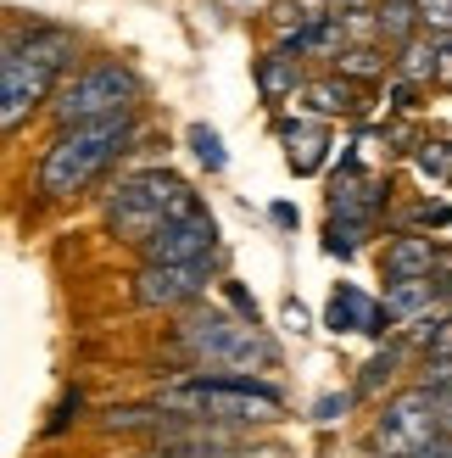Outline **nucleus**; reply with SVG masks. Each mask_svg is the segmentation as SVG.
Returning <instances> with one entry per match:
<instances>
[{"label": "nucleus", "instance_id": "nucleus-4", "mask_svg": "<svg viewBox=\"0 0 452 458\" xmlns=\"http://www.w3.org/2000/svg\"><path fill=\"white\" fill-rule=\"evenodd\" d=\"M173 341H179V352H185L190 363L218 369V375H252V369H268V363L280 358L274 341H268L252 318H235V313H223V308L190 313Z\"/></svg>", "mask_w": 452, "mask_h": 458}, {"label": "nucleus", "instance_id": "nucleus-8", "mask_svg": "<svg viewBox=\"0 0 452 458\" xmlns=\"http://www.w3.org/2000/svg\"><path fill=\"white\" fill-rule=\"evenodd\" d=\"M213 258H218V224L207 213L163 224L146 241V263H213Z\"/></svg>", "mask_w": 452, "mask_h": 458}, {"label": "nucleus", "instance_id": "nucleus-25", "mask_svg": "<svg viewBox=\"0 0 452 458\" xmlns=\"http://www.w3.org/2000/svg\"><path fill=\"white\" fill-rule=\"evenodd\" d=\"M274 224L290 229V224H297V208H290V201H274Z\"/></svg>", "mask_w": 452, "mask_h": 458}, {"label": "nucleus", "instance_id": "nucleus-7", "mask_svg": "<svg viewBox=\"0 0 452 458\" xmlns=\"http://www.w3.org/2000/svg\"><path fill=\"white\" fill-rule=\"evenodd\" d=\"M213 280V263H146L134 274V302L140 308H190Z\"/></svg>", "mask_w": 452, "mask_h": 458}, {"label": "nucleus", "instance_id": "nucleus-11", "mask_svg": "<svg viewBox=\"0 0 452 458\" xmlns=\"http://www.w3.org/2000/svg\"><path fill=\"white\" fill-rule=\"evenodd\" d=\"M436 258L441 251L424 235H402V241L386 246V274L391 280H424V274H436Z\"/></svg>", "mask_w": 452, "mask_h": 458}, {"label": "nucleus", "instance_id": "nucleus-5", "mask_svg": "<svg viewBox=\"0 0 452 458\" xmlns=\"http://www.w3.org/2000/svg\"><path fill=\"white\" fill-rule=\"evenodd\" d=\"M441 437H452V397L431 392V386L397 392L374 420V453L380 458H419Z\"/></svg>", "mask_w": 452, "mask_h": 458}, {"label": "nucleus", "instance_id": "nucleus-15", "mask_svg": "<svg viewBox=\"0 0 452 458\" xmlns=\"http://www.w3.org/2000/svg\"><path fill=\"white\" fill-rule=\"evenodd\" d=\"M257 84H263V96L268 101H280V96H297V62L290 56H263V67H257Z\"/></svg>", "mask_w": 452, "mask_h": 458}, {"label": "nucleus", "instance_id": "nucleus-23", "mask_svg": "<svg viewBox=\"0 0 452 458\" xmlns=\"http://www.w3.org/2000/svg\"><path fill=\"white\" fill-rule=\"evenodd\" d=\"M419 168H424V174H452V151H447V146H424V151H419Z\"/></svg>", "mask_w": 452, "mask_h": 458}, {"label": "nucleus", "instance_id": "nucleus-2", "mask_svg": "<svg viewBox=\"0 0 452 458\" xmlns=\"http://www.w3.org/2000/svg\"><path fill=\"white\" fill-rule=\"evenodd\" d=\"M73 62V34L67 29H29L6 39V56H0V118L6 129L22 123V112H34L45 96H51L56 73Z\"/></svg>", "mask_w": 452, "mask_h": 458}, {"label": "nucleus", "instance_id": "nucleus-18", "mask_svg": "<svg viewBox=\"0 0 452 458\" xmlns=\"http://www.w3.org/2000/svg\"><path fill=\"white\" fill-rule=\"evenodd\" d=\"M397 358H402V347H380V352H374V358L364 363V375H357V386H352V392H357V397H374L380 386L391 380V369H397Z\"/></svg>", "mask_w": 452, "mask_h": 458}, {"label": "nucleus", "instance_id": "nucleus-1", "mask_svg": "<svg viewBox=\"0 0 452 458\" xmlns=\"http://www.w3.org/2000/svg\"><path fill=\"white\" fill-rule=\"evenodd\" d=\"M168 408V414H185V420H201V425H268L280 420L285 408V392L280 386H268L257 375H196V380H173L163 386V397H156Z\"/></svg>", "mask_w": 452, "mask_h": 458}, {"label": "nucleus", "instance_id": "nucleus-26", "mask_svg": "<svg viewBox=\"0 0 452 458\" xmlns=\"http://www.w3.org/2000/svg\"><path fill=\"white\" fill-rule=\"evenodd\" d=\"M235 458H285V453H280V447H240Z\"/></svg>", "mask_w": 452, "mask_h": 458}, {"label": "nucleus", "instance_id": "nucleus-24", "mask_svg": "<svg viewBox=\"0 0 452 458\" xmlns=\"http://www.w3.org/2000/svg\"><path fill=\"white\" fill-rule=\"evenodd\" d=\"M285 325H290V330H307V308L297 302V296H290V302H285Z\"/></svg>", "mask_w": 452, "mask_h": 458}, {"label": "nucleus", "instance_id": "nucleus-19", "mask_svg": "<svg viewBox=\"0 0 452 458\" xmlns=\"http://www.w3.org/2000/svg\"><path fill=\"white\" fill-rule=\"evenodd\" d=\"M190 151H196V157H201V163H207L213 174H218L223 163H230V151H223L218 129H207V123H196V129H190Z\"/></svg>", "mask_w": 452, "mask_h": 458}, {"label": "nucleus", "instance_id": "nucleus-3", "mask_svg": "<svg viewBox=\"0 0 452 458\" xmlns=\"http://www.w3.org/2000/svg\"><path fill=\"white\" fill-rule=\"evenodd\" d=\"M134 140V118H106V123H73L62 129L39 163V191L45 196H79L106 174V163Z\"/></svg>", "mask_w": 452, "mask_h": 458}, {"label": "nucleus", "instance_id": "nucleus-27", "mask_svg": "<svg viewBox=\"0 0 452 458\" xmlns=\"http://www.w3.org/2000/svg\"><path fill=\"white\" fill-rule=\"evenodd\" d=\"M341 6H347V0H341Z\"/></svg>", "mask_w": 452, "mask_h": 458}, {"label": "nucleus", "instance_id": "nucleus-9", "mask_svg": "<svg viewBox=\"0 0 452 458\" xmlns=\"http://www.w3.org/2000/svg\"><path fill=\"white\" fill-rule=\"evenodd\" d=\"M168 224V213L156 208V196H151V185H146V174H134V179H123L118 191H112V201H106V229L112 235H123V241H151L156 229Z\"/></svg>", "mask_w": 452, "mask_h": 458}, {"label": "nucleus", "instance_id": "nucleus-12", "mask_svg": "<svg viewBox=\"0 0 452 458\" xmlns=\"http://www.w3.org/2000/svg\"><path fill=\"white\" fill-rule=\"evenodd\" d=\"M285 140H290V168L313 174L324 163V129L319 123H285Z\"/></svg>", "mask_w": 452, "mask_h": 458}, {"label": "nucleus", "instance_id": "nucleus-21", "mask_svg": "<svg viewBox=\"0 0 452 458\" xmlns=\"http://www.w3.org/2000/svg\"><path fill=\"white\" fill-rule=\"evenodd\" d=\"M419 22L436 34H452V0H419Z\"/></svg>", "mask_w": 452, "mask_h": 458}, {"label": "nucleus", "instance_id": "nucleus-6", "mask_svg": "<svg viewBox=\"0 0 452 458\" xmlns=\"http://www.w3.org/2000/svg\"><path fill=\"white\" fill-rule=\"evenodd\" d=\"M134 106H140V79H134L123 62L84 67V73L67 79L62 96L51 101L62 129H73V123H106V118H134Z\"/></svg>", "mask_w": 452, "mask_h": 458}, {"label": "nucleus", "instance_id": "nucleus-10", "mask_svg": "<svg viewBox=\"0 0 452 458\" xmlns=\"http://www.w3.org/2000/svg\"><path fill=\"white\" fill-rule=\"evenodd\" d=\"M324 325L335 330V335H386L397 318L386 313V302H374V296H364L357 285H335V296H330V308H324Z\"/></svg>", "mask_w": 452, "mask_h": 458}, {"label": "nucleus", "instance_id": "nucleus-20", "mask_svg": "<svg viewBox=\"0 0 452 458\" xmlns=\"http://www.w3.org/2000/svg\"><path fill=\"white\" fill-rule=\"evenodd\" d=\"M419 386H431V392H447L452 397V358H424Z\"/></svg>", "mask_w": 452, "mask_h": 458}, {"label": "nucleus", "instance_id": "nucleus-14", "mask_svg": "<svg viewBox=\"0 0 452 458\" xmlns=\"http://www.w3.org/2000/svg\"><path fill=\"white\" fill-rule=\"evenodd\" d=\"M307 101L319 106V112H364L352 79H319V84H307Z\"/></svg>", "mask_w": 452, "mask_h": 458}, {"label": "nucleus", "instance_id": "nucleus-16", "mask_svg": "<svg viewBox=\"0 0 452 458\" xmlns=\"http://www.w3.org/2000/svg\"><path fill=\"white\" fill-rule=\"evenodd\" d=\"M414 341L424 347V358H452V313H431V318H419Z\"/></svg>", "mask_w": 452, "mask_h": 458}, {"label": "nucleus", "instance_id": "nucleus-17", "mask_svg": "<svg viewBox=\"0 0 452 458\" xmlns=\"http://www.w3.org/2000/svg\"><path fill=\"white\" fill-rule=\"evenodd\" d=\"M335 62H341V79H380L386 73V56H380L374 45H347Z\"/></svg>", "mask_w": 452, "mask_h": 458}, {"label": "nucleus", "instance_id": "nucleus-13", "mask_svg": "<svg viewBox=\"0 0 452 458\" xmlns=\"http://www.w3.org/2000/svg\"><path fill=\"white\" fill-rule=\"evenodd\" d=\"M397 73L408 79V84L441 79V51H436V39H408V45H402V56H397Z\"/></svg>", "mask_w": 452, "mask_h": 458}, {"label": "nucleus", "instance_id": "nucleus-22", "mask_svg": "<svg viewBox=\"0 0 452 458\" xmlns=\"http://www.w3.org/2000/svg\"><path fill=\"white\" fill-rule=\"evenodd\" d=\"M357 403V392H341V397H319L313 403V420L319 425H330V420H347V408Z\"/></svg>", "mask_w": 452, "mask_h": 458}]
</instances>
